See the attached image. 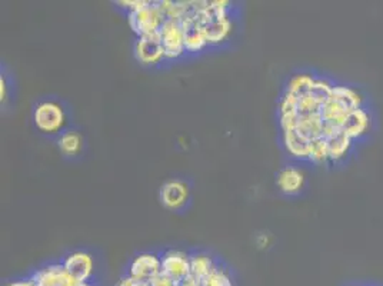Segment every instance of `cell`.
Returning <instances> with one entry per match:
<instances>
[{"label": "cell", "instance_id": "1", "mask_svg": "<svg viewBox=\"0 0 383 286\" xmlns=\"http://www.w3.org/2000/svg\"><path fill=\"white\" fill-rule=\"evenodd\" d=\"M229 2L210 0L205 10L196 17L202 26L208 45L222 43L232 32V23L228 17L226 9Z\"/></svg>", "mask_w": 383, "mask_h": 286}, {"label": "cell", "instance_id": "2", "mask_svg": "<svg viewBox=\"0 0 383 286\" xmlns=\"http://www.w3.org/2000/svg\"><path fill=\"white\" fill-rule=\"evenodd\" d=\"M165 22H168V17L163 8V0H148L143 8L132 10L127 15L130 29L138 38L159 33Z\"/></svg>", "mask_w": 383, "mask_h": 286}, {"label": "cell", "instance_id": "3", "mask_svg": "<svg viewBox=\"0 0 383 286\" xmlns=\"http://www.w3.org/2000/svg\"><path fill=\"white\" fill-rule=\"evenodd\" d=\"M33 119L36 127L43 134L59 132L66 122L62 106L54 102H43L38 105Z\"/></svg>", "mask_w": 383, "mask_h": 286}, {"label": "cell", "instance_id": "4", "mask_svg": "<svg viewBox=\"0 0 383 286\" xmlns=\"http://www.w3.org/2000/svg\"><path fill=\"white\" fill-rule=\"evenodd\" d=\"M159 36L163 51H165V59H178L186 51L183 31L179 22L168 20L163 23L159 31Z\"/></svg>", "mask_w": 383, "mask_h": 286}, {"label": "cell", "instance_id": "5", "mask_svg": "<svg viewBox=\"0 0 383 286\" xmlns=\"http://www.w3.org/2000/svg\"><path fill=\"white\" fill-rule=\"evenodd\" d=\"M162 273L175 283L190 275V256L182 251H169L160 257Z\"/></svg>", "mask_w": 383, "mask_h": 286}, {"label": "cell", "instance_id": "6", "mask_svg": "<svg viewBox=\"0 0 383 286\" xmlns=\"http://www.w3.org/2000/svg\"><path fill=\"white\" fill-rule=\"evenodd\" d=\"M134 56L143 65H156L165 59L159 33L138 38L134 43Z\"/></svg>", "mask_w": 383, "mask_h": 286}, {"label": "cell", "instance_id": "7", "mask_svg": "<svg viewBox=\"0 0 383 286\" xmlns=\"http://www.w3.org/2000/svg\"><path fill=\"white\" fill-rule=\"evenodd\" d=\"M162 272L160 257L153 253H141L136 256L129 268V276L141 282H150Z\"/></svg>", "mask_w": 383, "mask_h": 286}, {"label": "cell", "instance_id": "8", "mask_svg": "<svg viewBox=\"0 0 383 286\" xmlns=\"http://www.w3.org/2000/svg\"><path fill=\"white\" fill-rule=\"evenodd\" d=\"M63 267L77 283H88L93 275V257L88 252H73L66 256Z\"/></svg>", "mask_w": 383, "mask_h": 286}, {"label": "cell", "instance_id": "9", "mask_svg": "<svg viewBox=\"0 0 383 286\" xmlns=\"http://www.w3.org/2000/svg\"><path fill=\"white\" fill-rule=\"evenodd\" d=\"M36 286H77L79 283L66 272L63 264H52L36 271L32 276Z\"/></svg>", "mask_w": 383, "mask_h": 286}, {"label": "cell", "instance_id": "10", "mask_svg": "<svg viewBox=\"0 0 383 286\" xmlns=\"http://www.w3.org/2000/svg\"><path fill=\"white\" fill-rule=\"evenodd\" d=\"M189 196L187 185L182 180H168L160 188V200L168 209H179Z\"/></svg>", "mask_w": 383, "mask_h": 286}, {"label": "cell", "instance_id": "11", "mask_svg": "<svg viewBox=\"0 0 383 286\" xmlns=\"http://www.w3.org/2000/svg\"><path fill=\"white\" fill-rule=\"evenodd\" d=\"M180 26L183 31L186 51H190V54H196V51H201L208 46L206 36L203 33V29H202V26L198 19L182 22Z\"/></svg>", "mask_w": 383, "mask_h": 286}, {"label": "cell", "instance_id": "12", "mask_svg": "<svg viewBox=\"0 0 383 286\" xmlns=\"http://www.w3.org/2000/svg\"><path fill=\"white\" fill-rule=\"evenodd\" d=\"M370 125V116L365 109H357L347 113L345 125H343V132L353 141L364 136Z\"/></svg>", "mask_w": 383, "mask_h": 286}, {"label": "cell", "instance_id": "13", "mask_svg": "<svg viewBox=\"0 0 383 286\" xmlns=\"http://www.w3.org/2000/svg\"><path fill=\"white\" fill-rule=\"evenodd\" d=\"M283 142H285L286 150L289 152L290 156H293V158L309 159L312 141L306 139L297 131H290V132H283Z\"/></svg>", "mask_w": 383, "mask_h": 286}, {"label": "cell", "instance_id": "14", "mask_svg": "<svg viewBox=\"0 0 383 286\" xmlns=\"http://www.w3.org/2000/svg\"><path fill=\"white\" fill-rule=\"evenodd\" d=\"M276 184L286 195H295L304 188L305 175L296 168H285L279 175Z\"/></svg>", "mask_w": 383, "mask_h": 286}, {"label": "cell", "instance_id": "15", "mask_svg": "<svg viewBox=\"0 0 383 286\" xmlns=\"http://www.w3.org/2000/svg\"><path fill=\"white\" fill-rule=\"evenodd\" d=\"M323 118L320 113L300 116L296 131L309 141H316L323 138Z\"/></svg>", "mask_w": 383, "mask_h": 286}, {"label": "cell", "instance_id": "16", "mask_svg": "<svg viewBox=\"0 0 383 286\" xmlns=\"http://www.w3.org/2000/svg\"><path fill=\"white\" fill-rule=\"evenodd\" d=\"M349 111L345 109L339 102L336 100H329L326 103V105L322 106L320 109V115L323 118V122L326 125H329L335 129H343V125H345V120H346V116H347Z\"/></svg>", "mask_w": 383, "mask_h": 286}, {"label": "cell", "instance_id": "17", "mask_svg": "<svg viewBox=\"0 0 383 286\" xmlns=\"http://www.w3.org/2000/svg\"><path fill=\"white\" fill-rule=\"evenodd\" d=\"M214 269L216 265L210 256L203 253L190 256V276L201 282V285L213 273Z\"/></svg>", "mask_w": 383, "mask_h": 286}, {"label": "cell", "instance_id": "18", "mask_svg": "<svg viewBox=\"0 0 383 286\" xmlns=\"http://www.w3.org/2000/svg\"><path fill=\"white\" fill-rule=\"evenodd\" d=\"M326 142H327V149H329V159L332 162H338L343 159L352 145V139L343 132V129L336 132L335 135L326 138Z\"/></svg>", "mask_w": 383, "mask_h": 286}, {"label": "cell", "instance_id": "19", "mask_svg": "<svg viewBox=\"0 0 383 286\" xmlns=\"http://www.w3.org/2000/svg\"><path fill=\"white\" fill-rule=\"evenodd\" d=\"M334 100L339 102L341 105L347 109L349 112L357 111L362 108V96L349 86H343V85H336L334 86Z\"/></svg>", "mask_w": 383, "mask_h": 286}, {"label": "cell", "instance_id": "20", "mask_svg": "<svg viewBox=\"0 0 383 286\" xmlns=\"http://www.w3.org/2000/svg\"><path fill=\"white\" fill-rule=\"evenodd\" d=\"M315 84V79L311 76V74H296L295 77H292L289 85H288V89H286V93L289 95H293L296 97H302V96H306L311 93V89Z\"/></svg>", "mask_w": 383, "mask_h": 286}, {"label": "cell", "instance_id": "21", "mask_svg": "<svg viewBox=\"0 0 383 286\" xmlns=\"http://www.w3.org/2000/svg\"><path fill=\"white\" fill-rule=\"evenodd\" d=\"M320 106L326 105L327 102L332 100V96H334V85L329 84L327 81H322V79H315V84L311 89V93H309Z\"/></svg>", "mask_w": 383, "mask_h": 286}, {"label": "cell", "instance_id": "22", "mask_svg": "<svg viewBox=\"0 0 383 286\" xmlns=\"http://www.w3.org/2000/svg\"><path fill=\"white\" fill-rule=\"evenodd\" d=\"M59 149L68 156L79 153L81 149V136L75 131L65 132L59 139Z\"/></svg>", "mask_w": 383, "mask_h": 286}, {"label": "cell", "instance_id": "23", "mask_svg": "<svg viewBox=\"0 0 383 286\" xmlns=\"http://www.w3.org/2000/svg\"><path fill=\"white\" fill-rule=\"evenodd\" d=\"M309 161L313 164H326L329 159V149H327V142L325 138L312 141Z\"/></svg>", "mask_w": 383, "mask_h": 286}, {"label": "cell", "instance_id": "24", "mask_svg": "<svg viewBox=\"0 0 383 286\" xmlns=\"http://www.w3.org/2000/svg\"><path fill=\"white\" fill-rule=\"evenodd\" d=\"M320 109L322 106L311 95L299 97V105H297L299 116H309V115L320 113Z\"/></svg>", "mask_w": 383, "mask_h": 286}, {"label": "cell", "instance_id": "25", "mask_svg": "<svg viewBox=\"0 0 383 286\" xmlns=\"http://www.w3.org/2000/svg\"><path fill=\"white\" fill-rule=\"evenodd\" d=\"M202 286H233L229 275L222 269L216 267L213 273L202 283Z\"/></svg>", "mask_w": 383, "mask_h": 286}, {"label": "cell", "instance_id": "26", "mask_svg": "<svg viewBox=\"0 0 383 286\" xmlns=\"http://www.w3.org/2000/svg\"><path fill=\"white\" fill-rule=\"evenodd\" d=\"M297 105H299V97L285 93L281 102V115H299Z\"/></svg>", "mask_w": 383, "mask_h": 286}, {"label": "cell", "instance_id": "27", "mask_svg": "<svg viewBox=\"0 0 383 286\" xmlns=\"http://www.w3.org/2000/svg\"><path fill=\"white\" fill-rule=\"evenodd\" d=\"M149 285H150V286H176V283H175L171 278H168L166 275H163L162 272H160L157 276H155V278L149 282Z\"/></svg>", "mask_w": 383, "mask_h": 286}, {"label": "cell", "instance_id": "28", "mask_svg": "<svg viewBox=\"0 0 383 286\" xmlns=\"http://www.w3.org/2000/svg\"><path fill=\"white\" fill-rule=\"evenodd\" d=\"M116 286H150L149 285V282H141V280H136V279H133L132 276H125V278H122L119 282H118V285Z\"/></svg>", "mask_w": 383, "mask_h": 286}, {"label": "cell", "instance_id": "29", "mask_svg": "<svg viewBox=\"0 0 383 286\" xmlns=\"http://www.w3.org/2000/svg\"><path fill=\"white\" fill-rule=\"evenodd\" d=\"M176 286H202V285H201V282H198L195 278H192V276L189 275L187 278L179 280V282L176 283Z\"/></svg>", "mask_w": 383, "mask_h": 286}, {"label": "cell", "instance_id": "30", "mask_svg": "<svg viewBox=\"0 0 383 286\" xmlns=\"http://www.w3.org/2000/svg\"><path fill=\"white\" fill-rule=\"evenodd\" d=\"M8 286H36L35 282L32 280V278L29 279H22V280H16V282H12L10 285Z\"/></svg>", "mask_w": 383, "mask_h": 286}, {"label": "cell", "instance_id": "31", "mask_svg": "<svg viewBox=\"0 0 383 286\" xmlns=\"http://www.w3.org/2000/svg\"><path fill=\"white\" fill-rule=\"evenodd\" d=\"M0 97H2V102L6 100V82L3 79V76L0 77Z\"/></svg>", "mask_w": 383, "mask_h": 286}, {"label": "cell", "instance_id": "32", "mask_svg": "<svg viewBox=\"0 0 383 286\" xmlns=\"http://www.w3.org/2000/svg\"><path fill=\"white\" fill-rule=\"evenodd\" d=\"M77 286H91V285L89 283H79Z\"/></svg>", "mask_w": 383, "mask_h": 286}]
</instances>
